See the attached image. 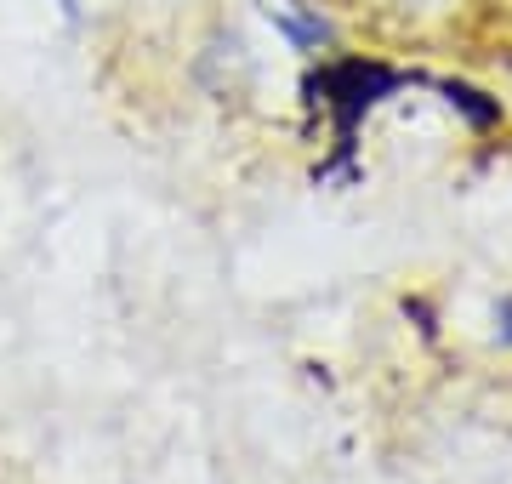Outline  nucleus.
Masks as SVG:
<instances>
[{
	"label": "nucleus",
	"mask_w": 512,
	"mask_h": 484,
	"mask_svg": "<svg viewBox=\"0 0 512 484\" xmlns=\"http://www.w3.org/2000/svg\"><path fill=\"white\" fill-rule=\"evenodd\" d=\"M262 12H268V23H279V29H285V40H291V46H302V52L330 46L325 18H319V6H308V0H262Z\"/></svg>",
	"instance_id": "1"
},
{
	"label": "nucleus",
	"mask_w": 512,
	"mask_h": 484,
	"mask_svg": "<svg viewBox=\"0 0 512 484\" xmlns=\"http://www.w3.org/2000/svg\"><path fill=\"white\" fill-rule=\"evenodd\" d=\"M495 319H501V342H512V297L501 302V314H495Z\"/></svg>",
	"instance_id": "2"
}]
</instances>
